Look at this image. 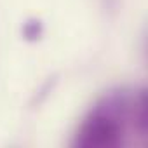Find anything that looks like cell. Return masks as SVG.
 <instances>
[{"label": "cell", "mask_w": 148, "mask_h": 148, "mask_svg": "<svg viewBox=\"0 0 148 148\" xmlns=\"http://www.w3.org/2000/svg\"><path fill=\"white\" fill-rule=\"evenodd\" d=\"M21 33H23V38H25L26 42H37V40H40V38H42L44 25H42V21H40V19L32 18V19H28V21L23 25Z\"/></svg>", "instance_id": "cell-1"}, {"label": "cell", "mask_w": 148, "mask_h": 148, "mask_svg": "<svg viewBox=\"0 0 148 148\" xmlns=\"http://www.w3.org/2000/svg\"><path fill=\"white\" fill-rule=\"evenodd\" d=\"M54 84H56V77H52V80H47L44 86H42V89H40V92L37 94V98H35V103L38 105V103H42L44 99H45V96L52 91V87H54Z\"/></svg>", "instance_id": "cell-2"}]
</instances>
